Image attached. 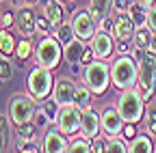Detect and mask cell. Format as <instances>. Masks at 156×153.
<instances>
[{"label":"cell","mask_w":156,"mask_h":153,"mask_svg":"<svg viewBox=\"0 0 156 153\" xmlns=\"http://www.w3.org/2000/svg\"><path fill=\"white\" fill-rule=\"evenodd\" d=\"M100 121H102V131L106 134V138H113V136H119L122 129H124V117L122 112L108 106L104 108V112L100 114Z\"/></svg>","instance_id":"8fae6325"},{"label":"cell","mask_w":156,"mask_h":153,"mask_svg":"<svg viewBox=\"0 0 156 153\" xmlns=\"http://www.w3.org/2000/svg\"><path fill=\"white\" fill-rule=\"evenodd\" d=\"M35 99H33V95L28 93H17L11 97L9 101V117L15 125H24V123H30L35 119Z\"/></svg>","instance_id":"8992f818"},{"label":"cell","mask_w":156,"mask_h":153,"mask_svg":"<svg viewBox=\"0 0 156 153\" xmlns=\"http://www.w3.org/2000/svg\"><path fill=\"white\" fill-rule=\"evenodd\" d=\"M58 108H61V106H58V101H56L54 97H52V99L48 97V99H44V101H41V110H44V114H46L50 121H54V119H56Z\"/></svg>","instance_id":"4316f807"},{"label":"cell","mask_w":156,"mask_h":153,"mask_svg":"<svg viewBox=\"0 0 156 153\" xmlns=\"http://www.w3.org/2000/svg\"><path fill=\"white\" fill-rule=\"evenodd\" d=\"M37 2H39V0H22V5H28V7L30 5H37Z\"/></svg>","instance_id":"ee69618b"},{"label":"cell","mask_w":156,"mask_h":153,"mask_svg":"<svg viewBox=\"0 0 156 153\" xmlns=\"http://www.w3.org/2000/svg\"><path fill=\"white\" fill-rule=\"evenodd\" d=\"M111 7H113V0H91L89 2V11L95 20H102L104 15H108Z\"/></svg>","instance_id":"44dd1931"},{"label":"cell","mask_w":156,"mask_h":153,"mask_svg":"<svg viewBox=\"0 0 156 153\" xmlns=\"http://www.w3.org/2000/svg\"><path fill=\"white\" fill-rule=\"evenodd\" d=\"M54 88V78L50 75V69L46 67H35L28 73V93L33 95V99L41 104L44 99H48V95Z\"/></svg>","instance_id":"52a82bcc"},{"label":"cell","mask_w":156,"mask_h":153,"mask_svg":"<svg viewBox=\"0 0 156 153\" xmlns=\"http://www.w3.org/2000/svg\"><path fill=\"white\" fill-rule=\"evenodd\" d=\"M0 28H2V17H0Z\"/></svg>","instance_id":"681fc988"},{"label":"cell","mask_w":156,"mask_h":153,"mask_svg":"<svg viewBox=\"0 0 156 153\" xmlns=\"http://www.w3.org/2000/svg\"><path fill=\"white\" fill-rule=\"evenodd\" d=\"M74 93H76V84H74V80H69V78H58V80H54L52 97L58 101V106L72 104V101H74Z\"/></svg>","instance_id":"5bb4252c"},{"label":"cell","mask_w":156,"mask_h":153,"mask_svg":"<svg viewBox=\"0 0 156 153\" xmlns=\"http://www.w3.org/2000/svg\"><path fill=\"white\" fill-rule=\"evenodd\" d=\"M132 2H134V0H113V9L122 15V13H128V9L132 7Z\"/></svg>","instance_id":"e575fe53"},{"label":"cell","mask_w":156,"mask_h":153,"mask_svg":"<svg viewBox=\"0 0 156 153\" xmlns=\"http://www.w3.org/2000/svg\"><path fill=\"white\" fill-rule=\"evenodd\" d=\"M139 2H143L145 7H152V5H154V0H139Z\"/></svg>","instance_id":"f6af8a7d"},{"label":"cell","mask_w":156,"mask_h":153,"mask_svg":"<svg viewBox=\"0 0 156 153\" xmlns=\"http://www.w3.org/2000/svg\"><path fill=\"white\" fill-rule=\"evenodd\" d=\"M143 99L147 101L152 95H156V52L147 50L145 56L139 61V80H136Z\"/></svg>","instance_id":"277c9868"},{"label":"cell","mask_w":156,"mask_h":153,"mask_svg":"<svg viewBox=\"0 0 156 153\" xmlns=\"http://www.w3.org/2000/svg\"><path fill=\"white\" fill-rule=\"evenodd\" d=\"M134 32H136V26H134V22H132V17L126 15V13H122V15L115 20V28H113L115 39L122 43V45H119V52H122V54L128 52L130 45H126V43H130V41L134 39Z\"/></svg>","instance_id":"30bf717a"},{"label":"cell","mask_w":156,"mask_h":153,"mask_svg":"<svg viewBox=\"0 0 156 153\" xmlns=\"http://www.w3.org/2000/svg\"><path fill=\"white\" fill-rule=\"evenodd\" d=\"M147 9H150V7H145L143 2H139V0H134L132 7L128 9V15L132 17V22H134L136 28H141V26L147 24Z\"/></svg>","instance_id":"e0dca14e"},{"label":"cell","mask_w":156,"mask_h":153,"mask_svg":"<svg viewBox=\"0 0 156 153\" xmlns=\"http://www.w3.org/2000/svg\"><path fill=\"white\" fill-rule=\"evenodd\" d=\"M5 145H7V134H5V129L0 127V151L5 149Z\"/></svg>","instance_id":"7bdbcfd3"},{"label":"cell","mask_w":156,"mask_h":153,"mask_svg":"<svg viewBox=\"0 0 156 153\" xmlns=\"http://www.w3.org/2000/svg\"><path fill=\"white\" fill-rule=\"evenodd\" d=\"M100 30H106V32H111L113 28H115V20H111V15H104L102 20H100V26H98Z\"/></svg>","instance_id":"8d00e7d4"},{"label":"cell","mask_w":156,"mask_h":153,"mask_svg":"<svg viewBox=\"0 0 156 153\" xmlns=\"http://www.w3.org/2000/svg\"><path fill=\"white\" fill-rule=\"evenodd\" d=\"M61 58H63V50H61V43H58L54 37H44V39L37 43V48H35V63L39 67L54 69V67L61 65Z\"/></svg>","instance_id":"5b68a950"},{"label":"cell","mask_w":156,"mask_h":153,"mask_svg":"<svg viewBox=\"0 0 156 153\" xmlns=\"http://www.w3.org/2000/svg\"><path fill=\"white\" fill-rule=\"evenodd\" d=\"M35 24H37V32H41V35H48L52 28V24H50V20H48V17L44 15V17H37V20H35Z\"/></svg>","instance_id":"836d02e7"},{"label":"cell","mask_w":156,"mask_h":153,"mask_svg":"<svg viewBox=\"0 0 156 153\" xmlns=\"http://www.w3.org/2000/svg\"><path fill=\"white\" fill-rule=\"evenodd\" d=\"M67 151H72V153H89L91 151V142H89V138H78V140H74L69 147H67Z\"/></svg>","instance_id":"f1b7e54d"},{"label":"cell","mask_w":156,"mask_h":153,"mask_svg":"<svg viewBox=\"0 0 156 153\" xmlns=\"http://www.w3.org/2000/svg\"><path fill=\"white\" fill-rule=\"evenodd\" d=\"M17 140H35V125L24 123V125H17Z\"/></svg>","instance_id":"4dcf8cb0"},{"label":"cell","mask_w":156,"mask_h":153,"mask_svg":"<svg viewBox=\"0 0 156 153\" xmlns=\"http://www.w3.org/2000/svg\"><path fill=\"white\" fill-rule=\"evenodd\" d=\"M72 28H74V35L83 41H89L93 39V35L98 32V26H95V17L91 15V11H76L72 15Z\"/></svg>","instance_id":"9c48e42d"},{"label":"cell","mask_w":156,"mask_h":153,"mask_svg":"<svg viewBox=\"0 0 156 153\" xmlns=\"http://www.w3.org/2000/svg\"><path fill=\"white\" fill-rule=\"evenodd\" d=\"M11 24H15V15H11V13H5V15H2V26H5V28H9Z\"/></svg>","instance_id":"60d3db41"},{"label":"cell","mask_w":156,"mask_h":153,"mask_svg":"<svg viewBox=\"0 0 156 153\" xmlns=\"http://www.w3.org/2000/svg\"><path fill=\"white\" fill-rule=\"evenodd\" d=\"M30 54H33V43L24 37V39L15 45V61H17V65H20V67H24V61L28 58Z\"/></svg>","instance_id":"cb8c5ba5"},{"label":"cell","mask_w":156,"mask_h":153,"mask_svg":"<svg viewBox=\"0 0 156 153\" xmlns=\"http://www.w3.org/2000/svg\"><path fill=\"white\" fill-rule=\"evenodd\" d=\"M17 151H22V153H35V151H39V147H37L35 140H17Z\"/></svg>","instance_id":"d6a6232c"},{"label":"cell","mask_w":156,"mask_h":153,"mask_svg":"<svg viewBox=\"0 0 156 153\" xmlns=\"http://www.w3.org/2000/svg\"><path fill=\"white\" fill-rule=\"evenodd\" d=\"M63 2H69V0H63Z\"/></svg>","instance_id":"f907efd6"},{"label":"cell","mask_w":156,"mask_h":153,"mask_svg":"<svg viewBox=\"0 0 156 153\" xmlns=\"http://www.w3.org/2000/svg\"><path fill=\"white\" fill-rule=\"evenodd\" d=\"M152 52H156V39H152V48H150Z\"/></svg>","instance_id":"7dc6e473"},{"label":"cell","mask_w":156,"mask_h":153,"mask_svg":"<svg viewBox=\"0 0 156 153\" xmlns=\"http://www.w3.org/2000/svg\"><path fill=\"white\" fill-rule=\"evenodd\" d=\"M147 28L156 35V5H152L147 9Z\"/></svg>","instance_id":"d590c367"},{"label":"cell","mask_w":156,"mask_h":153,"mask_svg":"<svg viewBox=\"0 0 156 153\" xmlns=\"http://www.w3.org/2000/svg\"><path fill=\"white\" fill-rule=\"evenodd\" d=\"M80 117H83V110L72 101V104H63L58 108V114H56L54 123L65 136H69V134L80 129Z\"/></svg>","instance_id":"ba28073f"},{"label":"cell","mask_w":156,"mask_h":153,"mask_svg":"<svg viewBox=\"0 0 156 153\" xmlns=\"http://www.w3.org/2000/svg\"><path fill=\"white\" fill-rule=\"evenodd\" d=\"M35 13L30 11L28 5H20V11L15 13V28L22 32V37H26V39H30V37L37 32V24H35Z\"/></svg>","instance_id":"7c38bea8"},{"label":"cell","mask_w":156,"mask_h":153,"mask_svg":"<svg viewBox=\"0 0 156 153\" xmlns=\"http://www.w3.org/2000/svg\"><path fill=\"white\" fill-rule=\"evenodd\" d=\"M48 2H52V0H39V5H41V7H46Z\"/></svg>","instance_id":"bcb514c9"},{"label":"cell","mask_w":156,"mask_h":153,"mask_svg":"<svg viewBox=\"0 0 156 153\" xmlns=\"http://www.w3.org/2000/svg\"><path fill=\"white\" fill-rule=\"evenodd\" d=\"M145 52H147V50H139V48H134V52H132V58H134L136 63H139V61L143 58V56H145Z\"/></svg>","instance_id":"b9f144b4"},{"label":"cell","mask_w":156,"mask_h":153,"mask_svg":"<svg viewBox=\"0 0 156 153\" xmlns=\"http://www.w3.org/2000/svg\"><path fill=\"white\" fill-rule=\"evenodd\" d=\"M9 2H13V5H22V0H9Z\"/></svg>","instance_id":"c3c4849f"},{"label":"cell","mask_w":156,"mask_h":153,"mask_svg":"<svg viewBox=\"0 0 156 153\" xmlns=\"http://www.w3.org/2000/svg\"><path fill=\"white\" fill-rule=\"evenodd\" d=\"M67 142H65V138H63V131L61 129H48V134H46V138H44V151H48V153H65L67 151Z\"/></svg>","instance_id":"2e32d148"},{"label":"cell","mask_w":156,"mask_h":153,"mask_svg":"<svg viewBox=\"0 0 156 153\" xmlns=\"http://www.w3.org/2000/svg\"><path fill=\"white\" fill-rule=\"evenodd\" d=\"M106 142L108 140H102V138H93V142H91V151H95V153H102V151H106Z\"/></svg>","instance_id":"74e56055"},{"label":"cell","mask_w":156,"mask_h":153,"mask_svg":"<svg viewBox=\"0 0 156 153\" xmlns=\"http://www.w3.org/2000/svg\"><path fill=\"white\" fill-rule=\"evenodd\" d=\"M15 39L9 30H0V56H11L15 54Z\"/></svg>","instance_id":"603a6c76"},{"label":"cell","mask_w":156,"mask_h":153,"mask_svg":"<svg viewBox=\"0 0 156 153\" xmlns=\"http://www.w3.org/2000/svg\"><path fill=\"white\" fill-rule=\"evenodd\" d=\"M74 104L80 108V110H85V108H89V106H91V91H89V86H76V93H74Z\"/></svg>","instance_id":"d4e9b609"},{"label":"cell","mask_w":156,"mask_h":153,"mask_svg":"<svg viewBox=\"0 0 156 153\" xmlns=\"http://www.w3.org/2000/svg\"><path fill=\"white\" fill-rule=\"evenodd\" d=\"M93 56H95V52H93V48H85V52H83V58H80V63H85V65H89L91 61H93Z\"/></svg>","instance_id":"ab89813d"},{"label":"cell","mask_w":156,"mask_h":153,"mask_svg":"<svg viewBox=\"0 0 156 153\" xmlns=\"http://www.w3.org/2000/svg\"><path fill=\"white\" fill-rule=\"evenodd\" d=\"M91 48H93V52H95L98 58H108V56L113 54V50H115V43H113L111 35H108L106 30H100V32L93 35Z\"/></svg>","instance_id":"9a60e30c"},{"label":"cell","mask_w":156,"mask_h":153,"mask_svg":"<svg viewBox=\"0 0 156 153\" xmlns=\"http://www.w3.org/2000/svg\"><path fill=\"white\" fill-rule=\"evenodd\" d=\"M83 52H85V45H83V39H74V41H69L67 45H65V52H63V56L69 61V63H80V58H83Z\"/></svg>","instance_id":"d6986e66"},{"label":"cell","mask_w":156,"mask_h":153,"mask_svg":"<svg viewBox=\"0 0 156 153\" xmlns=\"http://www.w3.org/2000/svg\"><path fill=\"white\" fill-rule=\"evenodd\" d=\"M152 39H154V37H152V30L145 28V26H141V28H136L132 43H134V48H139V50H150V48H152Z\"/></svg>","instance_id":"ffe728a7"},{"label":"cell","mask_w":156,"mask_h":153,"mask_svg":"<svg viewBox=\"0 0 156 153\" xmlns=\"http://www.w3.org/2000/svg\"><path fill=\"white\" fill-rule=\"evenodd\" d=\"M106 151H108V153H126V151H128V145H126L122 138L113 136V138H108V142H106Z\"/></svg>","instance_id":"f546056e"},{"label":"cell","mask_w":156,"mask_h":153,"mask_svg":"<svg viewBox=\"0 0 156 153\" xmlns=\"http://www.w3.org/2000/svg\"><path fill=\"white\" fill-rule=\"evenodd\" d=\"M145 127H147V131H150V136H156V108H150V110H147Z\"/></svg>","instance_id":"1f68e13d"},{"label":"cell","mask_w":156,"mask_h":153,"mask_svg":"<svg viewBox=\"0 0 156 153\" xmlns=\"http://www.w3.org/2000/svg\"><path fill=\"white\" fill-rule=\"evenodd\" d=\"M143 95L141 91L134 88H124L117 99V110L122 112V117L126 123H139L143 117Z\"/></svg>","instance_id":"3957f363"},{"label":"cell","mask_w":156,"mask_h":153,"mask_svg":"<svg viewBox=\"0 0 156 153\" xmlns=\"http://www.w3.org/2000/svg\"><path fill=\"white\" fill-rule=\"evenodd\" d=\"M83 82L85 86H89V91L93 95H104L111 82V69L106 63L100 61H91L89 65H85L83 69Z\"/></svg>","instance_id":"7a4b0ae2"},{"label":"cell","mask_w":156,"mask_h":153,"mask_svg":"<svg viewBox=\"0 0 156 153\" xmlns=\"http://www.w3.org/2000/svg\"><path fill=\"white\" fill-rule=\"evenodd\" d=\"M102 129V121H100V114H98L91 106L83 110V117H80V134L85 138L93 140L98 136V131Z\"/></svg>","instance_id":"4fadbf2b"},{"label":"cell","mask_w":156,"mask_h":153,"mask_svg":"<svg viewBox=\"0 0 156 153\" xmlns=\"http://www.w3.org/2000/svg\"><path fill=\"white\" fill-rule=\"evenodd\" d=\"M139 80V65L134 63V58L128 54H122L111 67V82L113 86H117L119 91L124 88H132Z\"/></svg>","instance_id":"6da1fadb"},{"label":"cell","mask_w":156,"mask_h":153,"mask_svg":"<svg viewBox=\"0 0 156 153\" xmlns=\"http://www.w3.org/2000/svg\"><path fill=\"white\" fill-rule=\"evenodd\" d=\"M13 75V67L9 63V56H0V84H7Z\"/></svg>","instance_id":"83f0119b"},{"label":"cell","mask_w":156,"mask_h":153,"mask_svg":"<svg viewBox=\"0 0 156 153\" xmlns=\"http://www.w3.org/2000/svg\"><path fill=\"white\" fill-rule=\"evenodd\" d=\"M52 30H54V39L61 45H67L69 41H74V28H72V24H58Z\"/></svg>","instance_id":"7402d4cb"},{"label":"cell","mask_w":156,"mask_h":153,"mask_svg":"<svg viewBox=\"0 0 156 153\" xmlns=\"http://www.w3.org/2000/svg\"><path fill=\"white\" fill-rule=\"evenodd\" d=\"M44 15L50 20V24H52V28L54 26H58V24H63V7H61V2L58 0H52V2H48L46 7H44Z\"/></svg>","instance_id":"ac0fdd59"},{"label":"cell","mask_w":156,"mask_h":153,"mask_svg":"<svg viewBox=\"0 0 156 153\" xmlns=\"http://www.w3.org/2000/svg\"><path fill=\"white\" fill-rule=\"evenodd\" d=\"M122 134H124V138H126V140H132V138L136 136L134 123H126V125H124V129H122Z\"/></svg>","instance_id":"f35d334b"},{"label":"cell","mask_w":156,"mask_h":153,"mask_svg":"<svg viewBox=\"0 0 156 153\" xmlns=\"http://www.w3.org/2000/svg\"><path fill=\"white\" fill-rule=\"evenodd\" d=\"M128 151H130V153H136V151H145V153H150V151H154V149H152V140L145 138V136H134L132 142L128 145Z\"/></svg>","instance_id":"484cf974"}]
</instances>
